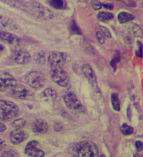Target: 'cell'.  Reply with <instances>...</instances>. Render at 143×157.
Segmentation results:
<instances>
[{
	"label": "cell",
	"mask_w": 143,
	"mask_h": 157,
	"mask_svg": "<svg viewBox=\"0 0 143 157\" xmlns=\"http://www.w3.org/2000/svg\"><path fill=\"white\" fill-rule=\"evenodd\" d=\"M39 142L36 140H31L26 144L24 153L27 156L31 157H43L45 153L43 150L38 147Z\"/></svg>",
	"instance_id": "11"
},
{
	"label": "cell",
	"mask_w": 143,
	"mask_h": 157,
	"mask_svg": "<svg viewBox=\"0 0 143 157\" xmlns=\"http://www.w3.org/2000/svg\"><path fill=\"white\" fill-rule=\"evenodd\" d=\"M98 31L104 36L105 39H110L112 38V34L110 31L105 27L99 25L98 28Z\"/></svg>",
	"instance_id": "26"
},
{
	"label": "cell",
	"mask_w": 143,
	"mask_h": 157,
	"mask_svg": "<svg viewBox=\"0 0 143 157\" xmlns=\"http://www.w3.org/2000/svg\"><path fill=\"white\" fill-rule=\"evenodd\" d=\"M91 5L93 9L95 10H99L102 7V4L99 1L96 0H93L91 2Z\"/></svg>",
	"instance_id": "30"
},
{
	"label": "cell",
	"mask_w": 143,
	"mask_h": 157,
	"mask_svg": "<svg viewBox=\"0 0 143 157\" xmlns=\"http://www.w3.org/2000/svg\"><path fill=\"white\" fill-rule=\"evenodd\" d=\"M66 54L59 51H53L50 53L47 61L50 68L63 67L67 61Z\"/></svg>",
	"instance_id": "9"
},
{
	"label": "cell",
	"mask_w": 143,
	"mask_h": 157,
	"mask_svg": "<svg viewBox=\"0 0 143 157\" xmlns=\"http://www.w3.org/2000/svg\"><path fill=\"white\" fill-rule=\"evenodd\" d=\"M25 81L29 87L38 90L44 87L46 82V77L45 74L40 71H33L26 76Z\"/></svg>",
	"instance_id": "4"
},
{
	"label": "cell",
	"mask_w": 143,
	"mask_h": 157,
	"mask_svg": "<svg viewBox=\"0 0 143 157\" xmlns=\"http://www.w3.org/2000/svg\"><path fill=\"white\" fill-rule=\"evenodd\" d=\"M54 129L57 132L61 131L63 128L62 124L60 122H57L54 124Z\"/></svg>",
	"instance_id": "35"
},
{
	"label": "cell",
	"mask_w": 143,
	"mask_h": 157,
	"mask_svg": "<svg viewBox=\"0 0 143 157\" xmlns=\"http://www.w3.org/2000/svg\"><path fill=\"white\" fill-rule=\"evenodd\" d=\"M18 83L14 76L6 71L0 70V92L11 90Z\"/></svg>",
	"instance_id": "8"
},
{
	"label": "cell",
	"mask_w": 143,
	"mask_h": 157,
	"mask_svg": "<svg viewBox=\"0 0 143 157\" xmlns=\"http://www.w3.org/2000/svg\"><path fill=\"white\" fill-rule=\"evenodd\" d=\"M82 71L85 77L95 91L100 92L96 75L92 67L88 64H84L82 67Z\"/></svg>",
	"instance_id": "12"
},
{
	"label": "cell",
	"mask_w": 143,
	"mask_h": 157,
	"mask_svg": "<svg viewBox=\"0 0 143 157\" xmlns=\"http://www.w3.org/2000/svg\"><path fill=\"white\" fill-rule=\"evenodd\" d=\"M4 46L3 45L0 44V52L3 51L4 50Z\"/></svg>",
	"instance_id": "39"
},
{
	"label": "cell",
	"mask_w": 143,
	"mask_h": 157,
	"mask_svg": "<svg viewBox=\"0 0 143 157\" xmlns=\"http://www.w3.org/2000/svg\"><path fill=\"white\" fill-rule=\"evenodd\" d=\"M11 60L19 65H26L30 62L31 56L28 51L24 48H15L11 55Z\"/></svg>",
	"instance_id": "10"
},
{
	"label": "cell",
	"mask_w": 143,
	"mask_h": 157,
	"mask_svg": "<svg viewBox=\"0 0 143 157\" xmlns=\"http://www.w3.org/2000/svg\"><path fill=\"white\" fill-rule=\"evenodd\" d=\"M26 121L23 118L19 117L13 120L11 125L14 129H22L26 126Z\"/></svg>",
	"instance_id": "19"
},
{
	"label": "cell",
	"mask_w": 143,
	"mask_h": 157,
	"mask_svg": "<svg viewBox=\"0 0 143 157\" xmlns=\"http://www.w3.org/2000/svg\"><path fill=\"white\" fill-rule=\"evenodd\" d=\"M7 128L6 124L3 122L0 121V133L6 132Z\"/></svg>",
	"instance_id": "36"
},
{
	"label": "cell",
	"mask_w": 143,
	"mask_h": 157,
	"mask_svg": "<svg viewBox=\"0 0 143 157\" xmlns=\"http://www.w3.org/2000/svg\"><path fill=\"white\" fill-rule=\"evenodd\" d=\"M111 102L113 109L117 111H119L121 109V104L117 94L113 93L111 96Z\"/></svg>",
	"instance_id": "21"
},
{
	"label": "cell",
	"mask_w": 143,
	"mask_h": 157,
	"mask_svg": "<svg viewBox=\"0 0 143 157\" xmlns=\"http://www.w3.org/2000/svg\"><path fill=\"white\" fill-rule=\"evenodd\" d=\"M0 28L10 31H18L20 29L19 25L13 19L1 14H0Z\"/></svg>",
	"instance_id": "14"
},
{
	"label": "cell",
	"mask_w": 143,
	"mask_h": 157,
	"mask_svg": "<svg viewBox=\"0 0 143 157\" xmlns=\"http://www.w3.org/2000/svg\"><path fill=\"white\" fill-rule=\"evenodd\" d=\"M28 137V134L22 129H14L10 132V141L13 145H17L23 143Z\"/></svg>",
	"instance_id": "15"
},
{
	"label": "cell",
	"mask_w": 143,
	"mask_h": 157,
	"mask_svg": "<svg viewBox=\"0 0 143 157\" xmlns=\"http://www.w3.org/2000/svg\"><path fill=\"white\" fill-rule=\"evenodd\" d=\"M131 31H132V33L134 36L138 37V38H141L142 36V31L141 29L139 26L135 24L132 27Z\"/></svg>",
	"instance_id": "27"
},
{
	"label": "cell",
	"mask_w": 143,
	"mask_h": 157,
	"mask_svg": "<svg viewBox=\"0 0 143 157\" xmlns=\"http://www.w3.org/2000/svg\"><path fill=\"white\" fill-rule=\"evenodd\" d=\"M135 145L136 149L137 151H141L143 150V142H142L141 141H136Z\"/></svg>",
	"instance_id": "34"
},
{
	"label": "cell",
	"mask_w": 143,
	"mask_h": 157,
	"mask_svg": "<svg viewBox=\"0 0 143 157\" xmlns=\"http://www.w3.org/2000/svg\"><path fill=\"white\" fill-rule=\"evenodd\" d=\"M69 30L72 35H81L82 31L74 21H72L69 26Z\"/></svg>",
	"instance_id": "23"
},
{
	"label": "cell",
	"mask_w": 143,
	"mask_h": 157,
	"mask_svg": "<svg viewBox=\"0 0 143 157\" xmlns=\"http://www.w3.org/2000/svg\"><path fill=\"white\" fill-rule=\"evenodd\" d=\"M49 126L47 122L42 119H37L34 121L32 126L33 132L38 135L45 134L48 131Z\"/></svg>",
	"instance_id": "16"
},
{
	"label": "cell",
	"mask_w": 143,
	"mask_h": 157,
	"mask_svg": "<svg viewBox=\"0 0 143 157\" xmlns=\"http://www.w3.org/2000/svg\"><path fill=\"white\" fill-rule=\"evenodd\" d=\"M116 1H121V0H116Z\"/></svg>",
	"instance_id": "40"
},
{
	"label": "cell",
	"mask_w": 143,
	"mask_h": 157,
	"mask_svg": "<svg viewBox=\"0 0 143 157\" xmlns=\"http://www.w3.org/2000/svg\"><path fill=\"white\" fill-rule=\"evenodd\" d=\"M3 156L6 157H14L18 156V153L12 149L6 150L5 151H3Z\"/></svg>",
	"instance_id": "28"
},
{
	"label": "cell",
	"mask_w": 143,
	"mask_h": 157,
	"mask_svg": "<svg viewBox=\"0 0 143 157\" xmlns=\"http://www.w3.org/2000/svg\"><path fill=\"white\" fill-rule=\"evenodd\" d=\"M6 144V140H4L2 138H0V147L4 146Z\"/></svg>",
	"instance_id": "38"
},
{
	"label": "cell",
	"mask_w": 143,
	"mask_h": 157,
	"mask_svg": "<svg viewBox=\"0 0 143 157\" xmlns=\"http://www.w3.org/2000/svg\"><path fill=\"white\" fill-rule=\"evenodd\" d=\"M95 36H96V39H97L98 42H99L100 44H102H102H104L105 42V39H106L105 38L104 36H103L98 30L96 32Z\"/></svg>",
	"instance_id": "31"
},
{
	"label": "cell",
	"mask_w": 143,
	"mask_h": 157,
	"mask_svg": "<svg viewBox=\"0 0 143 157\" xmlns=\"http://www.w3.org/2000/svg\"><path fill=\"white\" fill-rule=\"evenodd\" d=\"M49 3L52 8L58 10H61L65 7L64 0H50Z\"/></svg>",
	"instance_id": "24"
},
{
	"label": "cell",
	"mask_w": 143,
	"mask_h": 157,
	"mask_svg": "<svg viewBox=\"0 0 143 157\" xmlns=\"http://www.w3.org/2000/svg\"><path fill=\"white\" fill-rule=\"evenodd\" d=\"M64 102L69 109L78 113H84L86 108L74 93L69 92L64 96Z\"/></svg>",
	"instance_id": "5"
},
{
	"label": "cell",
	"mask_w": 143,
	"mask_h": 157,
	"mask_svg": "<svg viewBox=\"0 0 143 157\" xmlns=\"http://www.w3.org/2000/svg\"><path fill=\"white\" fill-rule=\"evenodd\" d=\"M76 157H96L99 156V151L96 144L90 140H83L76 144L73 148Z\"/></svg>",
	"instance_id": "3"
},
{
	"label": "cell",
	"mask_w": 143,
	"mask_h": 157,
	"mask_svg": "<svg viewBox=\"0 0 143 157\" xmlns=\"http://www.w3.org/2000/svg\"><path fill=\"white\" fill-rule=\"evenodd\" d=\"M102 7H104L105 9L109 10H112L114 8L113 5L111 3L102 4Z\"/></svg>",
	"instance_id": "37"
},
{
	"label": "cell",
	"mask_w": 143,
	"mask_h": 157,
	"mask_svg": "<svg viewBox=\"0 0 143 157\" xmlns=\"http://www.w3.org/2000/svg\"><path fill=\"white\" fill-rule=\"evenodd\" d=\"M120 59H121V56H120V53L117 52L115 55L114 58L112 60L111 62H110V64L112 67L113 68L114 70H116L117 63L120 61Z\"/></svg>",
	"instance_id": "29"
},
{
	"label": "cell",
	"mask_w": 143,
	"mask_h": 157,
	"mask_svg": "<svg viewBox=\"0 0 143 157\" xmlns=\"http://www.w3.org/2000/svg\"><path fill=\"white\" fill-rule=\"evenodd\" d=\"M120 131L123 135L129 136L133 134L134 131V129L127 124L124 123L121 127Z\"/></svg>",
	"instance_id": "25"
},
{
	"label": "cell",
	"mask_w": 143,
	"mask_h": 157,
	"mask_svg": "<svg viewBox=\"0 0 143 157\" xmlns=\"http://www.w3.org/2000/svg\"><path fill=\"white\" fill-rule=\"evenodd\" d=\"M50 75L54 82L61 87H66L69 84L68 74L63 67L50 68Z\"/></svg>",
	"instance_id": "6"
},
{
	"label": "cell",
	"mask_w": 143,
	"mask_h": 157,
	"mask_svg": "<svg viewBox=\"0 0 143 157\" xmlns=\"http://www.w3.org/2000/svg\"><path fill=\"white\" fill-rule=\"evenodd\" d=\"M137 45L138 48V50L136 52L137 56L140 58H142V44L140 41H138Z\"/></svg>",
	"instance_id": "32"
},
{
	"label": "cell",
	"mask_w": 143,
	"mask_h": 157,
	"mask_svg": "<svg viewBox=\"0 0 143 157\" xmlns=\"http://www.w3.org/2000/svg\"><path fill=\"white\" fill-rule=\"evenodd\" d=\"M0 40L11 46H17L20 44V39L15 34L5 30H0Z\"/></svg>",
	"instance_id": "13"
},
{
	"label": "cell",
	"mask_w": 143,
	"mask_h": 157,
	"mask_svg": "<svg viewBox=\"0 0 143 157\" xmlns=\"http://www.w3.org/2000/svg\"><path fill=\"white\" fill-rule=\"evenodd\" d=\"M10 91L11 95L18 100L28 101L34 98V93L24 85L18 83Z\"/></svg>",
	"instance_id": "7"
},
{
	"label": "cell",
	"mask_w": 143,
	"mask_h": 157,
	"mask_svg": "<svg viewBox=\"0 0 143 157\" xmlns=\"http://www.w3.org/2000/svg\"><path fill=\"white\" fill-rule=\"evenodd\" d=\"M127 6L134 7L136 6V3L133 0H121Z\"/></svg>",
	"instance_id": "33"
},
{
	"label": "cell",
	"mask_w": 143,
	"mask_h": 157,
	"mask_svg": "<svg viewBox=\"0 0 143 157\" xmlns=\"http://www.w3.org/2000/svg\"><path fill=\"white\" fill-rule=\"evenodd\" d=\"M34 59L35 62L38 64H45L46 62V56L45 53L42 51L37 52L34 55Z\"/></svg>",
	"instance_id": "22"
},
{
	"label": "cell",
	"mask_w": 143,
	"mask_h": 157,
	"mask_svg": "<svg viewBox=\"0 0 143 157\" xmlns=\"http://www.w3.org/2000/svg\"><path fill=\"white\" fill-rule=\"evenodd\" d=\"M13 4H15L17 8L41 20H50L53 17V13L50 9L37 1H30L23 3L20 1Z\"/></svg>",
	"instance_id": "1"
},
{
	"label": "cell",
	"mask_w": 143,
	"mask_h": 157,
	"mask_svg": "<svg viewBox=\"0 0 143 157\" xmlns=\"http://www.w3.org/2000/svg\"><path fill=\"white\" fill-rule=\"evenodd\" d=\"M40 94L41 98L44 101L47 102H53L55 101L57 98L56 92L50 88L45 89L42 91Z\"/></svg>",
	"instance_id": "17"
},
{
	"label": "cell",
	"mask_w": 143,
	"mask_h": 157,
	"mask_svg": "<svg viewBox=\"0 0 143 157\" xmlns=\"http://www.w3.org/2000/svg\"><path fill=\"white\" fill-rule=\"evenodd\" d=\"M19 107L13 101L0 99V121L13 120L19 115Z\"/></svg>",
	"instance_id": "2"
},
{
	"label": "cell",
	"mask_w": 143,
	"mask_h": 157,
	"mask_svg": "<svg viewBox=\"0 0 143 157\" xmlns=\"http://www.w3.org/2000/svg\"><path fill=\"white\" fill-rule=\"evenodd\" d=\"M117 19L119 22L124 24L132 21L134 19V16L129 12L122 11L118 14Z\"/></svg>",
	"instance_id": "18"
},
{
	"label": "cell",
	"mask_w": 143,
	"mask_h": 157,
	"mask_svg": "<svg viewBox=\"0 0 143 157\" xmlns=\"http://www.w3.org/2000/svg\"><path fill=\"white\" fill-rule=\"evenodd\" d=\"M97 17L100 21L102 22H106L113 18V14L112 13L105 11H101L98 13Z\"/></svg>",
	"instance_id": "20"
}]
</instances>
